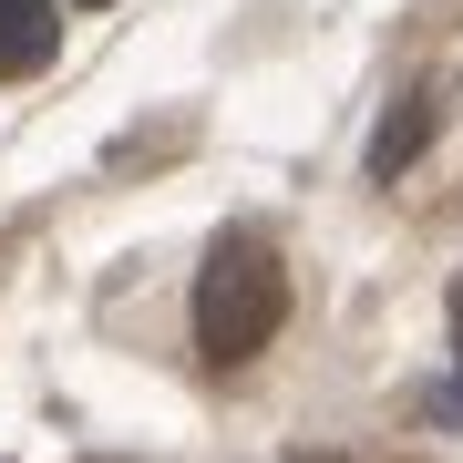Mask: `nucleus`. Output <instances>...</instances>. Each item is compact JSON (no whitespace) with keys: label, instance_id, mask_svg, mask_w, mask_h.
I'll return each instance as SVG.
<instances>
[{"label":"nucleus","instance_id":"1","mask_svg":"<svg viewBox=\"0 0 463 463\" xmlns=\"http://www.w3.org/2000/svg\"><path fill=\"white\" fill-rule=\"evenodd\" d=\"M279 319H288V268L268 237H216L206 268H196V350L216 371H248L268 340H279Z\"/></svg>","mask_w":463,"mask_h":463},{"label":"nucleus","instance_id":"2","mask_svg":"<svg viewBox=\"0 0 463 463\" xmlns=\"http://www.w3.org/2000/svg\"><path fill=\"white\" fill-rule=\"evenodd\" d=\"M52 52H62L52 0H0V83H32V72H52Z\"/></svg>","mask_w":463,"mask_h":463},{"label":"nucleus","instance_id":"3","mask_svg":"<svg viewBox=\"0 0 463 463\" xmlns=\"http://www.w3.org/2000/svg\"><path fill=\"white\" fill-rule=\"evenodd\" d=\"M443 103H453L443 83H422L412 103H392V124H381V145H371V175H381V185H402V175H412V155L432 145V124H443Z\"/></svg>","mask_w":463,"mask_h":463},{"label":"nucleus","instance_id":"4","mask_svg":"<svg viewBox=\"0 0 463 463\" xmlns=\"http://www.w3.org/2000/svg\"><path fill=\"white\" fill-rule=\"evenodd\" d=\"M453 350H463V279H453Z\"/></svg>","mask_w":463,"mask_h":463},{"label":"nucleus","instance_id":"5","mask_svg":"<svg viewBox=\"0 0 463 463\" xmlns=\"http://www.w3.org/2000/svg\"><path fill=\"white\" fill-rule=\"evenodd\" d=\"M83 11H103V0H83Z\"/></svg>","mask_w":463,"mask_h":463}]
</instances>
